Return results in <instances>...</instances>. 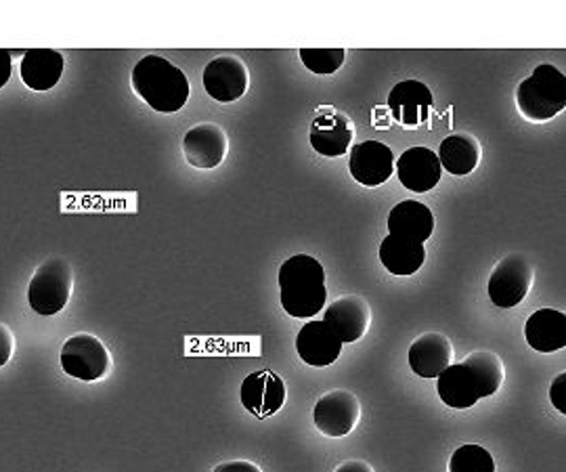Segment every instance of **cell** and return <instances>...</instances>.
<instances>
[{"mask_svg": "<svg viewBox=\"0 0 566 472\" xmlns=\"http://www.w3.org/2000/svg\"><path fill=\"white\" fill-rule=\"evenodd\" d=\"M282 307L298 319L315 317L327 303L325 269L308 254L290 256L280 268Z\"/></svg>", "mask_w": 566, "mask_h": 472, "instance_id": "obj_1", "label": "cell"}, {"mask_svg": "<svg viewBox=\"0 0 566 472\" xmlns=\"http://www.w3.org/2000/svg\"><path fill=\"white\" fill-rule=\"evenodd\" d=\"M133 91L160 114L181 112L191 86L185 72L160 55H147L133 70Z\"/></svg>", "mask_w": 566, "mask_h": 472, "instance_id": "obj_2", "label": "cell"}, {"mask_svg": "<svg viewBox=\"0 0 566 472\" xmlns=\"http://www.w3.org/2000/svg\"><path fill=\"white\" fill-rule=\"evenodd\" d=\"M516 105L528 123H547L566 107V76L552 63H542L518 84Z\"/></svg>", "mask_w": 566, "mask_h": 472, "instance_id": "obj_3", "label": "cell"}, {"mask_svg": "<svg viewBox=\"0 0 566 472\" xmlns=\"http://www.w3.org/2000/svg\"><path fill=\"white\" fill-rule=\"evenodd\" d=\"M72 287H74L72 265L61 256H53L44 261L34 273L28 287V303L39 315H57L70 303Z\"/></svg>", "mask_w": 566, "mask_h": 472, "instance_id": "obj_4", "label": "cell"}, {"mask_svg": "<svg viewBox=\"0 0 566 472\" xmlns=\"http://www.w3.org/2000/svg\"><path fill=\"white\" fill-rule=\"evenodd\" d=\"M533 265L523 254H507L493 269L489 277V298L493 305L502 308H512L521 305L533 286Z\"/></svg>", "mask_w": 566, "mask_h": 472, "instance_id": "obj_5", "label": "cell"}, {"mask_svg": "<svg viewBox=\"0 0 566 472\" xmlns=\"http://www.w3.org/2000/svg\"><path fill=\"white\" fill-rule=\"evenodd\" d=\"M61 368L72 378L95 382L109 370V353L93 334H76L61 347Z\"/></svg>", "mask_w": 566, "mask_h": 472, "instance_id": "obj_6", "label": "cell"}, {"mask_svg": "<svg viewBox=\"0 0 566 472\" xmlns=\"http://www.w3.org/2000/svg\"><path fill=\"white\" fill-rule=\"evenodd\" d=\"M313 420L319 431L340 439L355 431V427L361 420V403L357 395L350 390H329L317 401L313 410Z\"/></svg>", "mask_w": 566, "mask_h": 472, "instance_id": "obj_7", "label": "cell"}, {"mask_svg": "<svg viewBox=\"0 0 566 472\" xmlns=\"http://www.w3.org/2000/svg\"><path fill=\"white\" fill-rule=\"evenodd\" d=\"M203 88L219 103H233L242 99L250 86V74L245 63L235 55H221L206 65Z\"/></svg>", "mask_w": 566, "mask_h": 472, "instance_id": "obj_8", "label": "cell"}, {"mask_svg": "<svg viewBox=\"0 0 566 472\" xmlns=\"http://www.w3.org/2000/svg\"><path fill=\"white\" fill-rule=\"evenodd\" d=\"M182 151L187 162L198 170H212L223 165L229 151V137L221 124L202 123L185 133Z\"/></svg>", "mask_w": 566, "mask_h": 472, "instance_id": "obj_9", "label": "cell"}, {"mask_svg": "<svg viewBox=\"0 0 566 472\" xmlns=\"http://www.w3.org/2000/svg\"><path fill=\"white\" fill-rule=\"evenodd\" d=\"M240 399L243 408L254 418L266 420L282 410L285 403V382L275 371H252L243 380Z\"/></svg>", "mask_w": 566, "mask_h": 472, "instance_id": "obj_10", "label": "cell"}, {"mask_svg": "<svg viewBox=\"0 0 566 472\" xmlns=\"http://www.w3.org/2000/svg\"><path fill=\"white\" fill-rule=\"evenodd\" d=\"M353 137L355 126L346 114L332 107L317 109V116L311 124V145L317 154L325 158H340L348 151Z\"/></svg>", "mask_w": 566, "mask_h": 472, "instance_id": "obj_11", "label": "cell"}, {"mask_svg": "<svg viewBox=\"0 0 566 472\" xmlns=\"http://www.w3.org/2000/svg\"><path fill=\"white\" fill-rule=\"evenodd\" d=\"M348 168L357 183L364 187L382 186L395 172V154L386 144L365 141L353 147Z\"/></svg>", "mask_w": 566, "mask_h": 472, "instance_id": "obj_12", "label": "cell"}, {"mask_svg": "<svg viewBox=\"0 0 566 472\" xmlns=\"http://www.w3.org/2000/svg\"><path fill=\"white\" fill-rule=\"evenodd\" d=\"M434 103L432 91L420 81H403L392 86L388 95V109L392 120L405 128H418L428 120Z\"/></svg>", "mask_w": 566, "mask_h": 472, "instance_id": "obj_13", "label": "cell"}, {"mask_svg": "<svg viewBox=\"0 0 566 472\" xmlns=\"http://www.w3.org/2000/svg\"><path fill=\"white\" fill-rule=\"evenodd\" d=\"M324 322L344 343H357L371 324V311L361 296L346 294L325 308Z\"/></svg>", "mask_w": 566, "mask_h": 472, "instance_id": "obj_14", "label": "cell"}, {"mask_svg": "<svg viewBox=\"0 0 566 472\" xmlns=\"http://www.w3.org/2000/svg\"><path fill=\"white\" fill-rule=\"evenodd\" d=\"M395 172L399 175V181L409 191L426 193L432 187L439 186L443 168L439 162V156L428 147H409L401 154V158L395 165Z\"/></svg>", "mask_w": 566, "mask_h": 472, "instance_id": "obj_15", "label": "cell"}, {"mask_svg": "<svg viewBox=\"0 0 566 472\" xmlns=\"http://www.w3.org/2000/svg\"><path fill=\"white\" fill-rule=\"evenodd\" d=\"M296 350L304 364L313 368H325L338 361L343 353V340L325 322H306L296 336Z\"/></svg>", "mask_w": 566, "mask_h": 472, "instance_id": "obj_16", "label": "cell"}, {"mask_svg": "<svg viewBox=\"0 0 566 472\" xmlns=\"http://www.w3.org/2000/svg\"><path fill=\"white\" fill-rule=\"evenodd\" d=\"M453 347L441 332L422 334L409 347V368L420 378H439L451 366Z\"/></svg>", "mask_w": 566, "mask_h": 472, "instance_id": "obj_17", "label": "cell"}, {"mask_svg": "<svg viewBox=\"0 0 566 472\" xmlns=\"http://www.w3.org/2000/svg\"><path fill=\"white\" fill-rule=\"evenodd\" d=\"M434 231V214L428 206L416 200H403L388 214V235L424 244Z\"/></svg>", "mask_w": 566, "mask_h": 472, "instance_id": "obj_18", "label": "cell"}, {"mask_svg": "<svg viewBox=\"0 0 566 472\" xmlns=\"http://www.w3.org/2000/svg\"><path fill=\"white\" fill-rule=\"evenodd\" d=\"M439 397L443 399L447 408L451 410H468L483 399V389L474 371L465 368L464 364L449 366L437 380Z\"/></svg>", "mask_w": 566, "mask_h": 472, "instance_id": "obj_19", "label": "cell"}, {"mask_svg": "<svg viewBox=\"0 0 566 472\" xmlns=\"http://www.w3.org/2000/svg\"><path fill=\"white\" fill-rule=\"evenodd\" d=\"M526 343L539 353H554L566 347V315L554 308L535 311L525 326Z\"/></svg>", "mask_w": 566, "mask_h": 472, "instance_id": "obj_20", "label": "cell"}, {"mask_svg": "<svg viewBox=\"0 0 566 472\" xmlns=\"http://www.w3.org/2000/svg\"><path fill=\"white\" fill-rule=\"evenodd\" d=\"M63 55L53 49L25 51L21 60V81L32 91H51L63 76Z\"/></svg>", "mask_w": 566, "mask_h": 472, "instance_id": "obj_21", "label": "cell"}, {"mask_svg": "<svg viewBox=\"0 0 566 472\" xmlns=\"http://www.w3.org/2000/svg\"><path fill=\"white\" fill-rule=\"evenodd\" d=\"M437 156H439V162L443 170L455 175V177H465L476 170L483 151H481V144L476 141V137L460 133V135L446 137Z\"/></svg>", "mask_w": 566, "mask_h": 472, "instance_id": "obj_22", "label": "cell"}, {"mask_svg": "<svg viewBox=\"0 0 566 472\" xmlns=\"http://www.w3.org/2000/svg\"><path fill=\"white\" fill-rule=\"evenodd\" d=\"M380 261L392 275H413L424 265L426 248L397 235H386L380 244Z\"/></svg>", "mask_w": 566, "mask_h": 472, "instance_id": "obj_23", "label": "cell"}, {"mask_svg": "<svg viewBox=\"0 0 566 472\" xmlns=\"http://www.w3.org/2000/svg\"><path fill=\"white\" fill-rule=\"evenodd\" d=\"M464 366L474 371V376L479 378L485 397L495 395L500 387H502V382H504V376H506L502 359L495 353H491V350H476V353L468 355Z\"/></svg>", "mask_w": 566, "mask_h": 472, "instance_id": "obj_24", "label": "cell"}, {"mask_svg": "<svg viewBox=\"0 0 566 472\" xmlns=\"http://www.w3.org/2000/svg\"><path fill=\"white\" fill-rule=\"evenodd\" d=\"M449 472H495V460L483 445H462L451 455Z\"/></svg>", "mask_w": 566, "mask_h": 472, "instance_id": "obj_25", "label": "cell"}, {"mask_svg": "<svg viewBox=\"0 0 566 472\" xmlns=\"http://www.w3.org/2000/svg\"><path fill=\"white\" fill-rule=\"evenodd\" d=\"M301 60L313 74H334L343 67L344 49H301Z\"/></svg>", "mask_w": 566, "mask_h": 472, "instance_id": "obj_26", "label": "cell"}, {"mask_svg": "<svg viewBox=\"0 0 566 472\" xmlns=\"http://www.w3.org/2000/svg\"><path fill=\"white\" fill-rule=\"evenodd\" d=\"M549 399H552V406L560 413H566V371H560L552 387H549Z\"/></svg>", "mask_w": 566, "mask_h": 472, "instance_id": "obj_27", "label": "cell"}, {"mask_svg": "<svg viewBox=\"0 0 566 472\" xmlns=\"http://www.w3.org/2000/svg\"><path fill=\"white\" fill-rule=\"evenodd\" d=\"M13 350H15L13 334H11V329L0 324V368L9 364V359H11Z\"/></svg>", "mask_w": 566, "mask_h": 472, "instance_id": "obj_28", "label": "cell"}, {"mask_svg": "<svg viewBox=\"0 0 566 472\" xmlns=\"http://www.w3.org/2000/svg\"><path fill=\"white\" fill-rule=\"evenodd\" d=\"M212 472H263L256 464L248 460H233V462H223Z\"/></svg>", "mask_w": 566, "mask_h": 472, "instance_id": "obj_29", "label": "cell"}, {"mask_svg": "<svg viewBox=\"0 0 566 472\" xmlns=\"http://www.w3.org/2000/svg\"><path fill=\"white\" fill-rule=\"evenodd\" d=\"M11 78V53L0 49V88Z\"/></svg>", "mask_w": 566, "mask_h": 472, "instance_id": "obj_30", "label": "cell"}, {"mask_svg": "<svg viewBox=\"0 0 566 472\" xmlns=\"http://www.w3.org/2000/svg\"><path fill=\"white\" fill-rule=\"evenodd\" d=\"M334 472H374L365 460H346Z\"/></svg>", "mask_w": 566, "mask_h": 472, "instance_id": "obj_31", "label": "cell"}]
</instances>
